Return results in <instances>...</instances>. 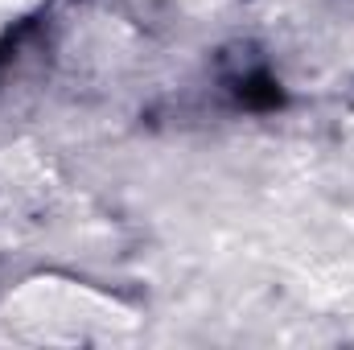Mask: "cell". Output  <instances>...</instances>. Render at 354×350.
<instances>
[{"label": "cell", "mask_w": 354, "mask_h": 350, "mask_svg": "<svg viewBox=\"0 0 354 350\" xmlns=\"http://www.w3.org/2000/svg\"><path fill=\"white\" fill-rule=\"evenodd\" d=\"M239 99L248 103V107H256V111H268V107H280V87L268 79V75H252V79H243L239 83Z\"/></svg>", "instance_id": "1"}]
</instances>
